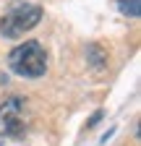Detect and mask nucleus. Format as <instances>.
<instances>
[{
    "mask_svg": "<svg viewBox=\"0 0 141 146\" xmlns=\"http://www.w3.org/2000/svg\"><path fill=\"white\" fill-rule=\"evenodd\" d=\"M8 65L13 73H19L24 78H39L47 70V52L39 42H24L19 47H13L8 55Z\"/></svg>",
    "mask_w": 141,
    "mask_h": 146,
    "instance_id": "1",
    "label": "nucleus"
},
{
    "mask_svg": "<svg viewBox=\"0 0 141 146\" xmlns=\"http://www.w3.org/2000/svg\"><path fill=\"white\" fill-rule=\"evenodd\" d=\"M42 13L45 11L39 5H34V3L16 5V8H11L3 18H0V34L8 36V39H19L21 34L31 31L34 26L42 21Z\"/></svg>",
    "mask_w": 141,
    "mask_h": 146,
    "instance_id": "2",
    "label": "nucleus"
},
{
    "mask_svg": "<svg viewBox=\"0 0 141 146\" xmlns=\"http://www.w3.org/2000/svg\"><path fill=\"white\" fill-rule=\"evenodd\" d=\"M24 99L11 97L0 104V136L3 138H19L24 136Z\"/></svg>",
    "mask_w": 141,
    "mask_h": 146,
    "instance_id": "3",
    "label": "nucleus"
},
{
    "mask_svg": "<svg viewBox=\"0 0 141 146\" xmlns=\"http://www.w3.org/2000/svg\"><path fill=\"white\" fill-rule=\"evenodd\" d=\"M115 3H118L120 13H126L131 18H138V13H141V0H115Z\"/></svg>",
    "mask_w": 141,
    "mask_h": 146,
    "instance_id": "4",
    "label": "nucleus"
},
{
    "mask_svg": "<svg viewBox=\"0 0 141 146\" xmlns=\"http://www.w3.org/2000/svg\"><path fill=\"white\" fill-rule=\"evenodd\" d=\"M86 52H89V60H92V65H94V68H102V65H104V60H102L104 55H102V50H99V47H94V44H92Z\"/></svg>",
    "mask_w": 141,
    "mask_h": 146,
    "instance_id": "5",
    "label": "nucleus"
},
{
    "mask_svg": "<svg viewBox=\"0 0 141 146\" xmlns=\"http://www.w3.org/2000/svg\"><path fill=\"white\" fill-rule=\"evenodd\" d=\"M99 117H102V112H94V115H92V120H89V128H92V125H97V123H99Z\"/></svg>",
    "mask_w": 141,
    "mask_h": 146,
    "instance_id": "6",
    "label": "nucleus"
}]
</instances>
